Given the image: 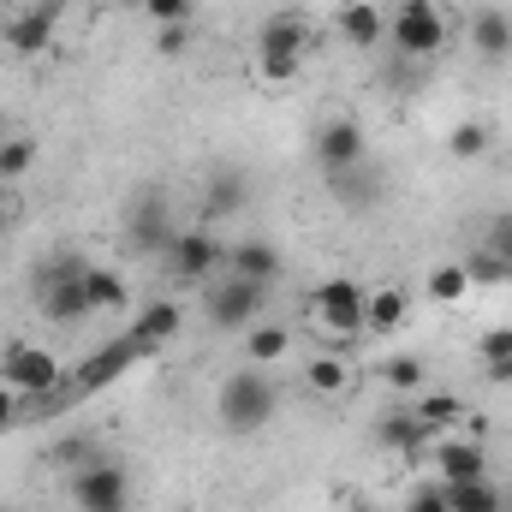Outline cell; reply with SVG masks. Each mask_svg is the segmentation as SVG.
Returning <instances> with one entry per match:
<instances>
[{"instance_id":"cell-8","label":"cell","mask_w":512,"mask_h":512,"mask_svg":"<svg viewBox=\"0 0 512 512\" xmlns=\"http://www.w3.org/2000/svg\"><path fill=\"white\" fill-rule=\"evenodd\" d=\"M268 292L274 286H256V280H239V274H227V280H215L209 286V322L221 328V334H251L256 322H262V310H268Z\"/></svg>"},{"instance_id":"cell-20","label":"cell","mask_w":512,"mask_h":512,"mask_svg":"<svg viewBox=\"0 0 512 512\" xmlns=\"http://www.w3.org/2000/svg\"><path fill=\"white\" fill-rule=\"evenodd\" d=\"M340 36H346L352 48H376V42H387V12L370 6V0L340 6Z\"/></svg>"},{"instance_id":"cell-22","label":"cell","mask_w":512,"mask_h":512,"mask_svg":"<svg viewBox=\"0 0 512 512\" xmlns=\"http://www.w3.org/2000/svg\"><path fill=\"white\" fill-rule=\"evenodd\" d=\"M304 387H310V393H322V399H334V393H346V387H352V358H334V352H316V358L304 364Z\"/></svg>"},{"instance_id":"cell-19","label":"cell","mask_w":512,"mask_h":512,"mask_svg":"<svg viewBox=\"0 0 512 512\" xmlns=\"http://www.w3.org/2000/svg\"><path fill=\"white\" fill-rule=\"evenodd\" d=\"M382 441L387 447H399V453H429V447L441 441V429H429V423L405 405V411H387L382 417Z\"/></svg>"},{"instance_id":"cell-41","label":"cell","mask_w":512,"mask_h":512,"mask_svg":"<svg viewBox=\"0 0 512 512\" xmlns=\"http://www.w3.org/2000/svg\"><path fill=\"white\" fill-rule=\"evenodd\" d=\"M12 215H18V203H12V191H6V185H0V233H6V227H12Z\"/></svg>"},{"instance_id":"cell-36","label":"cell","mask_w":512,"mask_h":512,"mask_svg":"<svg viewBox=\"0 0 512 512\" xmlns=\"http://www.w3.org/2000/svg\"><path fill=\"white\" fill-rule=\"evenodd\" d=\"M477 352H483V364H501V358H512V328H489V334L477 340Z\"/></svg>"},{"instance_id":"cell-1","label":"cell","mask_w":512,"mask_h":512,"mask_svg":"<svg viewBox=\"0 0 512 512\" xmlns=\"http://www.w3.org/2000/svg\"><path fill=\"white\" fill-rule=\"evenodd\" d=\"M274 411H280V387L268 382L256 364L233 370V376L221 382V393H215V417H221L227 435H256V429H268Z\"/></svg>"},{"instance_id":"cell-34","label":"cell","mask_w":512,"mask_h":512,"mask_svg":"<svg viewBox=\"0 0 512 512\" xmlns=\"http://www.w3.org/2000/svg\"><path fill=\"white\" fill-rule=\"evenodd\" d=\"M191 6H197V0H143V12L155 18V30H161V24H191Z\"/></svg>"},{"instance_id":"cell-11","label":"cell","mask_w":512,"mask_h":512,"mask_svg":"<svg viewBox=\"0 0 512 512\" xmlns=\"http://www.w3.org/2000/svg\"><path fill=\"white\" fill-rule=\"evenodd\" d=\"M131 364H143V346L131 340V334H120V340H108L102 352H90L84 364H78V376H72V393H102V387H114L120 376H126Z\"/></svg>"},{"instance_id":"cell-26","label":"cell","mask_w":512,"mask_h":512,"mask_svg":"<svg viewBox=\"0 0 512 512\" xmlns=\"http://www.w3.org/2000/svg\"><path fill=\"white\" fill-rule=\"evenodd\" d=\"M411 411H417L429 429H441V435H447L453 423H465V399H459V393H417Z\"/></svg>"},{"instance_id":"cell-13","label":"cell","mask_w":512,"mask_h":512,"mask_svg":"<svg viewBox=\"0 0 512 512\" xmlns=\"http://www.w3.org/2000/svg\"><path fill=\"white\" fill-rule=\"evenodd\" d=\"M251 203V179L233 167V161H221V167H209V179H203V227H215V221H227V215H239Z\"/></svg>"},{"instance_id":"cell-24","label":"cell","mask_w":512,"mask_h":512,"mask_svg":"<svg viewBox=\"0 0 512 512\" xmlns=\"http://www.w3.org/2000/svg\"><path fill=\"white\" fill-rule=\"evenodd\" d=\"M495 149V126L489 120H459V126L447 131V155L453 161H483Z\"/></svg>"},{"instance_id":"cell-27","label":"cell","mask_w":512,"mask_h":512,"mask_svg":"<svg viewBox=\"0 0 512 512\" xmlns=\"http://www.w3.org/2000/svg\"><path fill=\"white\" fill-rule=\"evenodd\" d=\"M245 352H251L256 370L280 364V358L292 352V328H280V322H256V328H251V346H245Z\"/></svg>"},{"instance_id":"cell-29","label":"cell","mask_w":512,"mask_h":512,"mask_svg":"<svg viewBox=\"0 0 512 512\" xmlns=\"http://www.w3.org/2000/svg\"><path fill=\"white\" fill-rule=\"evenodd\" d=\"M465 292H471L465 262H441V268H429V298H435V304H459Z\"/></svg>"},{"instance_id":"cell-38","label":"cell","mask_w":512,"mask_h":512,"mask_svg":"<svg viewBox=\"0 0 512 512\" xmlns=\"http://www.w3.org/2000/svg\"><path fill=\"white\" fill-rule=\"evenodd\" d=\"M155 48L161 54H185V24H161L155 30Z\"/></svg>"},{"instance_id":"cell-3","label":"cell","mask_w":512,"mask_h":512,"mask_svg":"<svg viewBox=\"0 0 512 512\" xmlns=\"http://www.w3.org/2000/svg\"><path fill=\"white\" fill-rule=\"evenodd\" d=\"M364 304H370V286H358V280H322V286H310V310H316V322L334 334V358H352V340L364 334Z\"/></svg>"},{"instance_id":"cell-28","label":"cell","mask_w":512,"mask_h":512,"mask_svg":"<svg viewBox=\"0 0 512 512\" xmlns=\"http://www.w3.org/2000/svg\"><path fill=\"white\" fill-rule=\"evenodd\" d=\"M334 191H340L358 215H370V209H376V197H382V179H376V173H370V161H364V167L340 173V179H334Z\"/></svg>"},{"instance_id":"cell-14","label":"cell","mask_w":512,"mask_h":512,"mask_svg":"<svg viewBox=\"0 0 512 512\" xmlns=\"http://www.w3.org/2000/svg\"><path fill=\"white\" fill-rule=\"evenodd\" d=\"M429 459H435V477H441V483H477V477H489V453H483V441L441 435V441L429 447Z\"/></svg>"},{"instance_id":"cell-18","label":"cell","mask_w":512,"mask_h":512,"mask_svg":"<svg viewBox=\"0 0 512 512\" xmlns=\"http://www.w3.org/2000/svg\"><path fill=\"white\" fill-rule=\"evenodd\" d=\"M471 48L483 54V60H512V12H501V6H483L477 18H471Z\"/></svg>"},{"instance_id":"cell-10","label":"cell","mask_w":512,"mask_h":512,"mask_svg":"<svg viewBox=\"0 0 512 512\" xmlns=\"http://www.w3.org/2000/svg\"><path fill=\"white\" fill-rule=\"evenodd\" d=\"M126 233H131V245H137V251L167 256V245H173L179 233H173V209H167V197H161V191H137V197H131Z\"/></svg>"},{"instance_id":"cell-12","label":"cell","mask_w":512,"mask_h":512,"mask_svg":"<svg viewBox=\"0 0 512 512\" xmlns=\"http://www.w3.org/2000/svg\"><path fill=\"white\" fill-rule=\"evenodd\" d=\"M167 262H173L179 280H209L215 268H227V245L215 239V227H191L167 245Z\"/></svg>"},{"instance_id":"cell-32","label":"cell","mask_w":512,"mask_h":512,"mask_svg":"<svg viewBox=\"0 0 512 512\" xmlns=\"http://www.w3.org/2000/svg\"><path fill=\"white\" fill-rule=\"evenodd\" d=\"M483 251H489V256H495V262L512 274V209H501V215L489 221V233H483Z\"/></svg>"},{"instance_id":"cell-35","label":"cell","mask_w":512,"mask_h":512,"mask_svg":"<svg viewBox=\"0 0 512 512\" xmlns=\"http://www.w3.org/2000/svg\"><path fill=\"white\" fill-rule=\"evenodd\" d=\"M405 512H453L447 507V483H417L411 501H405Z\"/></svg>"},{"instance_id":"cell-15","label":"cell","mask_w":512,"mask_h":512,"mask_svg":"<svg viewBox=\"0 0 512 512\" xmlns=\"http://www.w3.org/2000/svg\"><path fill=\"white\" fill-rule=\"evenodd\" d=\"M54 24H60V0H36L30 12H18L12 24H6V48L12 54H42L48 42H54Z\"/></svg>"},{"instance_id":"cell-37","label":"cell","mask_w":512,"mask_h":512,"mask_svg":"<svg viewBox=\"0 0 512 512\" xmlns=\"http://www.w3.org/2000/svg\"><path fill=\"white\" fill-rule=\"evenodd\" d=\"M18 417H24V393H12V387L0 382V435H12Z\"/></svg>"},{"instance_id":"cell-23","label":"cell","mask_w":512,"mask_h":512,"mask_svg":"<svg viewBox=\"0 0 512 512\" xmlns=\"http://www.w3.org/2000/svg\"><path fill=\"white\" fill-rule=\"evenodd\" d=\"M447 507L453 512H507V495L495 489V477H477V483H447Z\"/></svg>"},{"instance_id":"cell-39","label":"cell","mask_w":512,"mask_h":512,"mask_svg":"<svg viewBox=\"0 0 512 512\" xmlns=\"http://www.w3.org/2000/svg\"><path fill=\"white\" fill-rule=\"evenodd\" d=\"M54 459H60V465H72V471H78V465H90V459H96V453H90V441H60V453H54Z\"/></svg>"},{"instance_id":"cell-4","label":"cell","mask_w":512,"mask_h":512,"mask_svg":"<svg viewBox=\"0 0 512 512\" xmlns=\"http://www.w3.org/2000/svg\"><path fill=\"white\" fill-rule=\"evenodd\" d=\"M84 256H60V262H48V274H42V298H36V310H42V322H54V328H78L96 304H90V292H84Z\"/></svg>"},{"instance_id":"cell-7","label":"cell","mask_w":512,"mask_h":512,"mask_svg":"<svg viewBox=\"0 0 512 512\" xmlns=\"http://www.w3.org/2000/svg\"><path fill=\"white\" fill-rule=\"evenodd\" d=\"M0 382L12 387V393H24V399H54V393L66 387V370H60V358H54L48 346L12 340L6 358H0Z\"/></svg>"},{"instance_id":"cell-21","label":"cell","mask_w":512,"mask_h":512,"mask_svg":"<svg viewBox=\"0 0 512 512\" xmlns=\"http://www.w3.org/2000/svg\"><path fill=\"white\" fill-rule=\"evenodd\" d=\"M405 310H411L405 286H376L370 304H364V328H370V334H393V328L405 322Z\"/></svg>"},{"instance_id":"cell-33","label":"cell","mask_w":512,"mask_h":512,"mask_svg":"<svg viewBox=\"0 0 512 512\" xmlns=\"http://www.w3.org/2000/svg\"><path fill=\"white\" fill-rule=\"evenodd\" d=\"M459 262H465V274H471V286H507V280H512L507 268H501L495 256L483 251V245H477L471 256H459Z\"/></svg>"},{"instance_id":"cell-40","label":"cell","mask_w":512,"mask_h":512,"mask_svg":"<svg viewBox=\"0 0 512 512\" xmlns=\"http://www.w3.org/2000/svg\"><path fill=\"white\" fill-rule=\"evenodd\" d=\"M483 376L495 387H512V358H501V364H483Z\"/></svg>"},{"instance_id":"cell-30","label":"cell","mask_w":512,"mask_h":512,"mask_svg":"<svg viewBox=\"0 0 512 512\" xmlns=\"http://www.w3.org/2000/svg\"><path fill=\"white\" fill-rule=\"evenodd\" d=\"M382 382L393 387V393H423V382H429V370H423V358L399 352V358H387V364H382Z\"/></svg>"},{"instance_id":"cell-31","label":"cell","mask_w":512,"mask_h":512,"mask_svg":"<svg viewBox=\"0 0 512 512\" xmlns=\"http://www.w3.org/2000/svg\"><path fill=\"white\" fill-rule=\"evenodd\" d=\"M30 167H36V137H6V143H0V185L24 179Z\"/></svg>"},{"instance_id":"cell-5","label":"cell","mask_w":512,"mask_h":512,"mask_svg":"<svg viewBox=\"0 0 512 512\" xmlns=\"http://www.w3.org/2000/svg\"><path fill=\"white\" fill-rule=\"evenodd\" d=\"M387 42L405 60H435L447 48V12L435 0H399V12H387Z\"/></svg>"},{"instance_id":"cell-17","label":"cell","mask_w":512,"mask_h":512,"mask_svg":"<svg viewBox=\"0 0 512 512\" xmlns=\"http://www.w3.org/2000/svg\"><path fill=\"white\" fill-rule=\"evenodd\" d=\"M179 322H185V310H179L173 298H161V304H149V310L131 322V340L143 346V358H155V352H161V346L179 334Z\"/></svg>"},{"instance_id":"cell-25","label":"cell","mask_w":512,"mask_h":512,"mask_svg":"<svg viewBox=\"0 0 512 512\" xmlns=\"http://www.w3.org/2000/svg\"><path fill=\"white\" fill-rule=\"evenodd\" d=\"M84 292H90V304L96 310H126L131 304V286H126V274H114V268H84Z\"/></svg>"},{"instance_id":"cell-16","label":"cell","mask_w":512,"mask_h":512,"mask_svg":"<svg viewBox=\"0 0 512 512\" xmlns=\"http://www.w3.org/2000/svg\"><path fill=\"white\" fill-rule=\"evenodd\" d=\"M227 274L256 280V286H274L286 274V256L274 251L268 239H239V245H227Z\"/></svg>"},{"instance_id":"cell-2","label":"cell","mask_w":512,"mask_h":512,"mask_svg":"<svg viewBox=\"0 0 512 512\" xmlns=\"http://www.w3.org/2000/svg\"><path fill=\"white\" fill-rule=\"evenodd\" d=\"M304 48H310V18L304 12H274L256 30V72H262V84H292L298 66H304Z\"/></svg>"},{"instance_id":"cell-9","label":"cell","mask_w":512,"mask_h":512,"mask_svg":"<svg viewBox=\"0 0 512 512\" xmlns=\"http://www.w3.org/2000/svg\"><path fill=\"white\" fill-rule=\"evenodd\" d=\"M364 161H370V137H364V126L352 114H334V120L316 126V167L328 179H340V173H352Z\"/></svg>"},{"instance_id":"cell-6","label":"cell","mask_w":512,"mask_h":512,"mask_svg":"<svg viewBox=\"0 0 512 512\" xmlns=\"http://www.w3.org/2000/svg\"><path fill=\"white\" fill-rule=\"evenodd\" d=\"M66 495H72V507L78 512H126L131 507V477L126 465H114V459H90V465H78L72 477H66Z\"/></svg>"},{"instance_id":"cell-42","label":"cell","mask_w":512,"mask_h":512,"mask_svg":"<svg viewBox=\"0 0 512 512\" xmlns=\"http://www.w3.org/2000/svg\"><path fill=\"white\" fill-rule=\"evenodd\" d=\"M352 512H382V507H370V501H352Z\"/></svg>"}]
</instances>
